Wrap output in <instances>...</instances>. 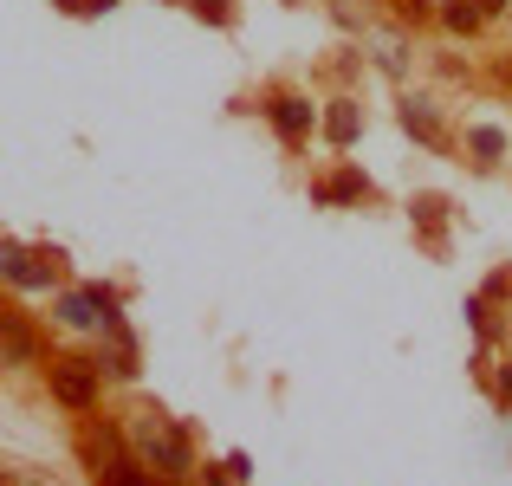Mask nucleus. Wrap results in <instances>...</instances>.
I'll return each mask as SVG.
<instances>
[{
	"instance_id": "7ed1b4c3",
	"label": "nucleus",
	"mask_w": 512,
	"mask_h": 486,
	"mask_svg": "<svg viewBox=\"0 0 512 486\" xmlns=\"http://www.w3.org/2000/svg\"><path fill=\"white\" fill-rule=\"evenodd\" d=\"M33 357H39L33 331H26L20 318H7V312H0V363H13V370H20V363H33Z\"/></svg>"
},
{
	"instance_id": "f03ea898",
	"label": "nucleus",
	"mask_w": 512,
	"mask_h": 486,
	"mask_svg": "<svg viewBox=\"0 0 512 486\" xmlns=\"http://www.w3.org/2000/svg\"><path fill=\"white\" fill-rule=\"evenodd\" d=\"M52 396H59L65 409H91V402H98V376H91L85 363H59V370H52Z\"/></svg>"
},
{
	"instance_id": "6e6552de",
	"label": "nucleus",
	"mask_w": 512,
	"mask_h": 486,
	"mask_svg": "<svg viewBox=\"0 0 512 486\" xmlns=\"http://www.w3.org/2000/svg\"><path fill=\"white\" fill-rule=\"evenodd\" d=\"M402 124H409V130H415L422 143H441V124H435V117L422 111V104H402Z\"/></svg>"
},
{
	"instance_id": "ddd939ff",
	"label": "nucleus",
	"mask_w": 512,
	"mask_h": 486,
	"mask_svg": "<svg viewBox=\"0 0 512 486\" xmlns=\"http://www.w3.org/2000/svg\"><path fill=\"white\" fill-rule=\"evenodd\" d=\"M396 7H402V13H409V20H415V13H428V0H396Z\"/></svg>"
},
{
	"instance_id": "9d476101",
	"label": "nucleus",
	"mask_w": 512,
	"mask_h": 486,
	"mask_svg": "<svg viewBox=\"0 0 512 486\" xmlns=\"http://www.w3.org/2000/svg\"><path fill=\"white\" fill-rule=\"evenodd\" d=\"M474 150H480V156H500L506 137H500V130H474Z\"/></svg>"
},
{
	"instance_id": "20e7f679",
	"label": "nucleus",
	"mask_w": 512,
	"mask_h": 486,
	"mask_svg": "<svg viewBox=\"0 0 512 486\" xmlns=\"http://www.w3.org/2000/svg\"><path fill=\"white\" fill-rule=\"evenodd\" d=\"M273 130L279 137H305V130H312V104L305 98H273Z\"/></svg>"
},
{
	"instance_id": "423d86ee",
	"label": "nucleus",
	"mask_w": 512,
	"mask_h": 486,
	"mask_svg": "<svg viewBox=\"0 0 512 486\" xmlns=\"http://www.w3.org/2000/svg\"><path fill=\"white\" fill-rule=\"evenodd\" d=\"M363 130V117H357V104H331V143H350Z\"/></svg>"
},
{
	"instance_id": "1a4fd4ad",
	"label": "nucleus",
	"mask_w": 512,
	"mask_h": 486,
	"mask_svg": "<svg viewBox=\"0 0 512 486\" xmlns=\"http://www.w3.org/2000/svg\"><path fill=\"white\" fill-rule=\"evenodd\" d=\"M363 195V175H331L325 188H318V201H357Z\"/></svg>"
},
{
	"instance_id": "9b49d317",
	"label": "nucleus",
	"mask_w": 512,
	"mask_h": 486,
	"mask_svg": "<svg viewBox=\"0 0 512 486\" xmlns=\"http://www.w3.org/2000/svg\"><path fill=\"white\" fill-rule=\"evenodd\" d=\"M195 13H208V20H227V0H188Z\"/></svg>"
},
{
	"instance_id": "0eeeda50",
	"label": "nucleus",
	"mask_w": 512,
	"mask_h": 486,
	"mask_svg": "<svg viewBox=\"0 0 512 486\" xmlns=\"http://www.w3.org/2000/svg\"><path fill=\"white\" fill-rule=\"evenodd\" d=\"M441 20H448L454 33H474V26H480V7H474V0H448V7H441Z\"/></svg>"
},
{
	"instance_id": "39448f33",
	"label": "nucleus",
	"mask_w": 512,
	"mask_h": 486,
	"mask_svg": "<svg viewBox=\"0 0 512 486\" xmlns=\"http://www.w3.org/2000/svg\"><path fill=\"white\" fill-rule=\"evenodd\" d=\"M98 474H104V486H150V480L137 474V461H124V454H111V461H104Z\"/></svg>"
},
{
	"instance_id": "f257e3e1",
	"label": "nucleus",
	"mask_w": 512,
	"mask_h": 486,
	"mask_svg": "<svg viewBox=\"0 0 512 486\" xmlns=\"http://www.w3.org/2000/svg\"><path fill=\"white\" fill-rule=\"evenodd\" d=\"M137 441H143V454H150L163 474H182V467H188V441L175 435V428H163L156 415H150V422H137Z\"/></svg>"
},
{
	"instance_id": "f8f14e48",
	"label": "nucleus",
	"mask_w": 512,
	"mask_h": 486,
	"mask_svg": "<svg viewBox=\"0 0 512 486\" xmlns=\"http://www.w3.org/2000/svg\"><path fill=\"white\" fill-rule=\"evenodd\" d=\"M500 396H506V409H512V363L500 370Z\"/></svg>"
}]
</instances>
